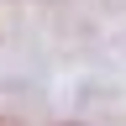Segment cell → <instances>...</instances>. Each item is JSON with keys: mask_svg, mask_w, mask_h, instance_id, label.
Here are the masks:
<instances>
[{"mask_svg": "<svg viewBox=\"0 0 126 126\" xmlns=\"http://www.w3.org/2000/svg\"><path fill=\"white\" fill-rule=\"evenodd\" d=\"M0 126H5V121H0Z\"/></svg>", "mask_w": 126, "mask_h": 126, "instance_id": "1", "label": "cell"}]
</instances>
